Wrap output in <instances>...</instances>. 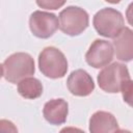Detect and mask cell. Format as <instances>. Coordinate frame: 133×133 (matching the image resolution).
<instances>
[{"instance_id": "6da1fadb", "label": "cell", "mask_w": 133, "mask_h": 133, "mask_svg": "<svg viewBox=\"0 0 133 133\" xmlns=\"http://www.w3.org/2000/svg\"><path fill=\"white\" fill-rule=\"evenodd\" d=\"M3 69L4 78L10 83H18L35 72L32 56L25 52H17L8 56L3 62Z\"/></svg>"}, {"instance_id": "7a4b0ae2", "label": "cell", "mask_w": 133, "mask_h": 133, "mask_svg": "<svg viewBox=\"0 0 133 133\" xmlns=\"http://www.w3.org/2000/svg\"><path fill=\"white\" fill-rule=\"evenodd\" d=\"M92 24L96 31L100 35L108 38L116 37L125 28V20L123 15L112 7L100 9L94 16Z\"/></svg>"}, {"instance_id": "3957f363", "label": "cell", "mask_w": 133, "mask_h": 133, "mask_svg": "<svg viewBox=\"0 0 133 133\" xmlns=\"http://www.w3.org/2000/svg\"><path fill=\"white\" fill-rule=\"evenodd\" d=\"M38 68L43 75L51 79L64 77L68 72V60L64 54L55 47H47L38 55Z\"/></svg>"}, {"instance_id": "277c9868", "label": "cell", "mask_w": 133, "mask_h": 133, "mask_svg": "<svg viewBox=\"0 0 133 133\" xmlns=\"http://www.w3.org/2000/svg\"><path fill=\"white\" fill-rule=\"evenodd\" d=\"M100 88L109 94H116L121 91L123 84L131 80L128 68L118 62H113L106 65L97 77Z\"/></svg>"}, {"instance_id": "5b68a950", "label": "cell", "mask_w": 133, "mask_h": 133, "mask_svg": "<svg viewBox=\"0 0 133 133\" xmlns=\"http://www.w3.org/2000/svg\"><path fill=\"white\" fill-rule=\"evenodd\" d=\"M89 23L86 10L79 6H68L59 14V29L70 36L81 34Z\"/></svg>"}, {"instance_id": "8992f818", "label": "cell", "mask_w": 133, "mask_h": 133, "mask_svg": "<svg viewBox=\"0 0 133 133\" xmlns=\"http://www.w3.org/2000/svg\"><path fill=\"white\" fill-rule=\"evenodd\" d=\"M58 18L48 11L35 10L30 15L29 28L32 34L38 38H49L58 29Z\"/></svg>"}, {"instance_id": "52a82bcc", "label": "cell", "mask_w": 133, "mask_h": 133, "mask_svg": "<svg viewBox=\"0 0 133 133\" xmlns=\"http://www.w3.org/2000/svg\"><path fill=\"white\" fill-rule=\"evenodd\" d=\"M113 59V47L112 44L105 39H96L89 46L86 54V62L95 68L101 69L108 65Z\"/></svg>"}, {"instance_id": "ba28073f", "label": "cell", "mask_w": 133, "mask_h": 133, "mask_svg": "<svg viewBox=\"0 0 133 133\" xmlns=\"http://www.w3.org/2000/svg\"><path fill=\"white\" fill-rule=\"evenodd\" d=\"M66 86L69 91L77 97L89 96L95 89V83L91 76L81 69L75 70L69 75Z\"/></svg>"}, {"instance_id": "9c48e42d", "label": "cell", "mask_w": 133, "mask_h": 133, "mask_svg": "<svg viewBox=\"0 0 133 133\" xmlns=\"http://www.w3.org/2000/svg\"><path fill=\"white\" fill-rule=\"evenodd\" d=\"M69 113L68 102L63 99H52L48 101L43 108V115L45 119L55 126L65 123Z\"/></svg>"}, {"instance_id": "30bf717a", "label": "cell", "mask_w": 133, "mask_h": 133, "mask_svg": "<svg viewBox=\"0 0 133 133\" xmlns=\"http://www.w3.org/2000/svg\"><path fill=\"white\" fill-rule=\"evenodd\" d=\"M113 52L118 60L129 62L133 58V32L131 28L125 27L121 33L113 38Z\"/></svg>"}, {"instance_id": "8fae6325", "label": "cell", "mask_w": 133, "mask_h": 133, "mask_svg": "<svg viewBox=\"0 0 133 133\" xmlns=\"http://www.w3.org/2000/svg\"><path fill=\"white\" fill-rule=\"evenodd\" d=\"M90 133H114L118 130V123L114 115L107 111H97L89 118Z\"/></svg>"}, {"instance_id": "7c38bea8", "label": "cell", "mask_w": 133, "mask_h": 133, "mask_svg": "<svg viewBox=\"0 0 133 133\" xmlns=\"http://www.w3.org/2000/svg\"><path fill=\"white\" fill-rule=\"evenodd\" d=\"M18 92L25 99L34 100L42 96L43 84L34 77H27L18 82Z\"/></svg>"}, {"instance_id": "4fadbf2b", "label": "cell", "mask_w": 133, "mask_h": 133, "mask_svg": "<svg viewBox=\"0 0 133 133\" xmlns=\"http://www.w3.org/2000/svg\"><path fill=\"white\" fill-rule=\"evenodd\" d=\"M36 4L46 9H58L62 5L65 4V1H56V0H42V1H36Z\"/></svg>"}, {"instance_id": "5bb4252c", "label": "cell", "mask_w": 133, "mask_h": 133, "mask_svg": "<svg viewBox=\"0 0 133 133\" xmlns=\"http://www.w3.org/2000/svg\"><path fill=\"white\" fill-rule=\"evenodd\" d=\"M121 91L123 94L124 101L128 105H131V100H132V80L126 81L123 84V86L121 88Z\"/></svg>"}, {"instance_id": "9a60e30c", "label": "cell", "mask_w": 133, "mask_h": 133, "mask_svg": "<svg viewBox=\"0 0 133 133\" xmlns=\"http://www.w3.org/2000/svg\"><path fill=\"white\" fill-rule=\"evenodd\" d=\"M0 133H18V129L12 122L0 119Z\"/></svg>"}, {"instance_id": "2e32d148", "label": "cell", "mask_w": 133, "mask_h": 133, "mask_svg": "<svg viewBox=\"0 0 133 133\" xmlns=\"http://www.w3.org/2000/svg\"><path fill=\"white\" fill-rule=\"evenodd\" d=\"M59 133H85L83 130L79 129V128H75V127H65L63 129L60 130Z\"/></svg>"}, {"instance_id": "e0dca14e", "label": "cell", "mask_w": 133, "mask_h": 133, "mask_svg": "<svg viewBox=\"0 0 133 133\" xmlns=\"http://www.w3.org/2000/svg\"><path fill=\"white\" fill-rule=\"evenodd\" d=\"M114 133H131V131L125 130V129H119V130H116Z\"/></svg>"}, {"instance_id": "ac0fdd59", "label": "cell", "mask_w": 133, "mask_h": 133, "mask_svg": "<svg viewBox=\"0 0 133 133\" xmlns=\"http://www.w3.org/2000/svg\"><path fill=\"white\" fill-rule=\"evenodd\" d=\"M2 76H3V65L0 63V79H1Z\"/></svg>"}]
</instances>
